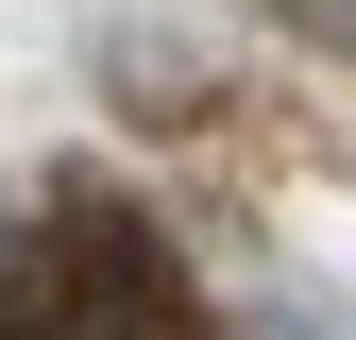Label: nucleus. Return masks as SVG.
<instances>
[{"mask_svg": "<svg viewBox=\"0 0 356 340\" xmlns=\"http://www.w3.org/2000/svg\"><path fill=\"white\" fill-rule=\"evenodd\" d=\"M0 340H170L153 307H51V323H0Z\"/></svg>", "mask_w": 356, "mask_h": 340, "instance_id": "f257e3e1", "label": "nucleus"}, {"mask_svg": "<svg viewBox=\"0 0 356 340\" xmlns=\"http://www.w3.org/2000/svg\"><path fill=\"white\" fill-rule=\"evenodd\" d=\"M254 17H289L305 52H339V68H356V0H254Z\"/></svg>", "mask_w": 356, "mask_h": 340, "instance_id": "f03ea898", "label": "nucleus"}, {"mask_svg": "<svg viewBox=\"0 0 356 340\" xmlns=\"http://www.w3.org/2000/svg\"><path fill=\"white\" fill-rule=\"evenodd\" d=\"M0 289H17V222H0Z\"/></svg>", "mask_w": 356, "mask_h": 340, "instance_id": "7ed1b4c3", "label": "nucleus"}]
</instances>
